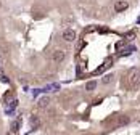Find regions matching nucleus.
I'll list each match as a JSON object with an SVG mask.
<instances>
[{
  "mask_svg": "<svg viewBox=\"0 0 140 135\" xmlns=\"http://www.w3.org/2000/svg\"><path fill=\"white\" fill-rule=\"evenodd\" d=\"M50 103V96H42V98H39V101H37V106L39 108H47Z\"/></svg>",
  "mask_w": 140,
  "mask_h": 135,
  "instance_id": "obj_5",
  "label": "nucleus"
},
{
  "mask_svg": "<svg viewBox=\"0 0 140 135\" xmlns=\"http://www.w3.org/2000/svg\"><path fill=\"white\" fill-rule=\"evenodd\" d=\"M29 124H31L32 129H37V127L40 125V121H39V118H37V116H31V118H29Z\"/></svg>",
  "mask_w": 140,
  "mask_h": 135,
  "instance_id": "obj_6",
  "label": "nucleus"
},
{
  "mask_svg": "<svg viewBox=\"0 0 140 135\" xmlns=\"http://www.w3.org/2000/svg\"><path fill=\"white\" fill-rule=\"evenodd\" d=\"M123 47H124V42H118V44H116V50H121Z\"/></svg>",
  "mask_w": 140,
  "mask_h": 135,
  "instance_id": "obj_11",
  "label": "nucleus"
},
{
  "mask_svg": "<svg viewBox=\"0 0 140 135\" xmlns=\"http://www.w3.org/2000/svg\"><path fill=\"white\" fill-rule=\"evenodd\" d=\"M127 7H129V3L126 2V0H118V2L114 3V10L119 13V11H124V10H127Z\"/></svg>",
  "mask_w": 140,
  "mask_h": 135,
  "instance_id": "obj_2",
  "label": "nucleus"
},
{
  "mask_svg": "<svg viewBox=\"0 0 140 135\" xmlns=\"http://www.w3.org/2000/svg\"><path fill=\"white\" fill-rule=\"evenodd\" d=\"M132 37H134V32H130V34H127V35H126V39H132Z\"/></svg>",
  "mask_w": 140,
  "mask_h": 135,
  "instance_id": "obj_12",
  "label": "nucleus"
},
{
  "mask_svg": "<svg viewBox=\"0 0 140 135\" xmlns=\"http://www.w3.org/2000/svg\"><path fill=\"white\" fill-rule=\"evenodd\" d=\"M16 106H18V100L15 98V100H11V101H10V105H8V106H7V108H5V111H7V114H13V111L16 109Z\"/></svg>",
  "mask_w": 140,
  "mask_h": 135,
  "instance_id": "obj_4",
  "label": "nucleus"
},
{
  "mask_svg": "<svg viewBox=\"0 0 140 135\" xmlns=\"http://www.w3.org/2000/svg\"><path fill=\"white\" fill-rule=\"evenodd\" d=\"M63 39H64L66 42H72L74 39H76V32H74L72 29H66V31L63 32Z\"/></svg>",
  "mask_w": 140,
  "mask_h": 135,
  "instance_id": "obj_1",
  "label": "nucleus"
},
{
  "mask_svg": "<svg viewBox=\"0 0 140 135\" xmlns=\"http://www.w3.org/2000/svg\"><path fill=\"white\" fill-rule=\"evenodd\" d=\"M18 127H20V124H18V122H11V132H16Z\"/></svg>",
  "mask_w": 140,
  "mask_h": 135,
  "instance_id": "obj_10",
  "label": "nucleus"
},
{
  "mask_svg": "<svg viewBox=\"0 0 140 135\" xmlns=\"http://www.w3.org/2000/svg\"><path fill=\"white\" fill-rule=\"evenodd\" d=\"M64 56H66V53H64L63 50H57V52H53V61L55 63H61L63 60H64Z\"/></svg>",
  "mask_w": 140,
  "mask_h": 135,
  "instance_id": "obj_3",
  "label": "nucleus"
},
{
  "mask_svg": "<svg viewBox=\"0 0 140 135\" xmlns=\"http://www.w3.org/2000/svg\"><path fill=\"white\" fill-rule=\"evenodd\" d=\"M111 81H113V76H109V74H108V76H105V77H103V84H109V82H111Z\"/></svg>",
  "mask_w": 140,
  "mask_h": 135,
  "instance_id": "obj_9",
  "label": "nucleus"
},
{
  "mask_svg": "<svg viewBox=\"0 0 140 135\" xmlns=\"http://www.w3.org/2000/svg\"><path fill=\"white\" fill-rule=\"evenodd\" d=\"M127 122H129V118H126V116H121L119 121H118V125H124V124H127Z\"/></svg>",
  "mask_w": 140,
  "mask_h": 135,
  "instance_id": "obj_8",
  "label": "nucleus"
},
{
  "mask_svg": "<svg viewBox=\"0 0 140 135\" xmlns=\"http://www.w3.org/2000/svg\"><path fill=\"white\" fill-rule=\"evenodd\" d=\"M97 87V82L95 81H89L87 84H86V90H89V92H92L93 89H95Z\"/></svg>",
  "mask_w": 140,
  "mask_h": 135,
  "instance_id": "obj_7",
  "label": "nucleus"
}]
</instances>
